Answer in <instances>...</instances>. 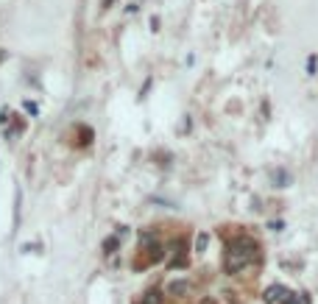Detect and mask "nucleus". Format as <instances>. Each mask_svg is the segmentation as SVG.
<instances>
[{
    "label": "nucleus",
    "mask_w": 318,
    "mask_h": 304,
    "mask_svg": "<svg viewBox=\"0 0 318 304\" xmlns=\"http://www.w3.org/2000/svg\"><path fill=\"white\" fill-rule=\"evenodd\" d=\"M115 246H117V240H115V237H112V240H106V243H103V249H106V251H112Z\"/></svg>",
    "instance_id": "nucleus-7"
},
{
    "label": "nucleus",
    "mask_w": 318,
    "mask_h": 304,
    "mask_svg": "<svg viewBox=\"0 0 318 304\" xmlns=\"http://www.w3.org/2000/svg\"><path fill=\"white\" fill-rule=\"evenodd\" d=\"M257 257V243L251 237H234L232 243L226 246V271L229 274H237L249 265L251 260Z\"/></svg>",
    "instance_id": "nucleus-1"
},
{
    "label": "nucleus",
    "mask_w": 318,
    "mask_h": 304,
    "mask_svg": "<svg viewBox=\"0 0 318 304\" xmlns=\"http://www.w3.org/2000/svg\"><path fill=\"white\" fill-rule=\"evenodd\" d=\"M274 182H279V187H288V182H290V179H288V173H285V170H279V173L274 176Z\"/></svg>",
    "instance_id": "nucleus-5"
},
{
    "label": "nucleus",
    "mask_w": 318,
    "mask_h": 304,
    "mask_svg": "<svg viewBox=\"0 0 318 304\" xmlns=\"http://www.w3.org/2000/svg\"><path fill=\"white\" fill-rule=\"evenodd\" d=\"M168 293H171V296H181V293H187V282H173V285L168 287Z\"/></svg>",
    "instance_id": "nucleus-4"
},
{
    "label": "nucleus",
    "mask_w": 318,
    "mask_h": 304,
    "mask_svg": "<svg viewBox=\"0 0 318 304\" xmlns=\"http://www.w3.org/2000/svg\"><path fill=\"white\" fill-rule=\"evenodd\" d=\"M282 221H274V223H268V229H274V232H279V229H282Z\"/></svg>",
    "instance_id": "nucleus-8"
},
{
    "label": "nucleus",
    "mask_w": 318,
    "mask_h": 304,
    "mask_svg": "<svg viewBox=\"0 0 318 304\" xmlns=\"http://www.w3.org/2000/svg\"><path fill=\"white\" fill-rule=\"evenodd\" d=\"M288 296H290V290H288V287L274 285V287H268V290H265V296H262V299H265L268 304H276V302H285Z\"/></svg>",
    "instance_id": "nucleus-2"
},
{
    "label": "nucleus",
    "mask_w": 318,
    "mask_h": 304,
    "mask_svg": "<svg viewBox=\"0 0 318 304\" xmlns=\"http://www.w3.org/2000/svg\"><path fill=\"white\" fill-rule=\"evenodd\" d=\"M159 302H162V293H159V290H148L145 299H143V302H137V304H159Z\"/></svg>",
    "instance_id": "nucleus-3"
},
{
    "label": "nucleus",
    "mask_w": 318,
    "mask_h": 304,
    "mask_svg": "<svg viewBox=\"0 0 318 304\" xmlns=\"http://www.w3.org/2000/svg\"><path fill=\"white\" fill-rule=\"evenodd\" d=\"M206 240H209L206 235H198V240H196V249H198V251H204V249H206Z\"/></svg>",
    "instance_id": "nucleus-6"
}]
</instances>
